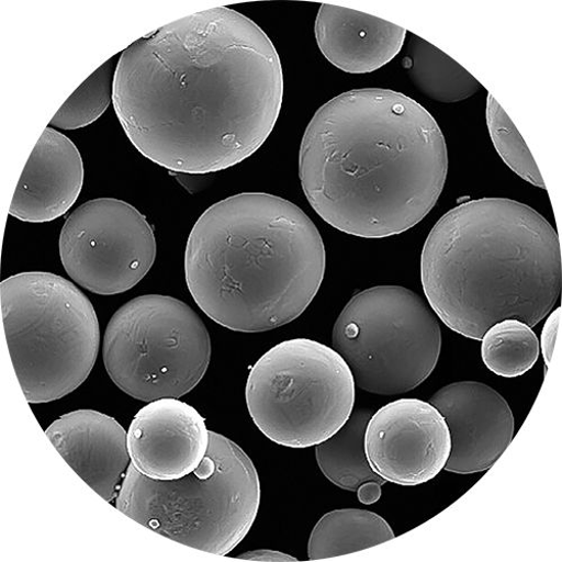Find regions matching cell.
<instances>
[{"label":"cell","mask_w":562,"mask_h":562,"mask_svg":"<svg viewBox=\"0 0 562 562\" xmlns=\"http://www.w3.org/2000/svg\"><path fill=\"white\" fill-rule=\"evenodd\" d=\"M403 67L417 90L431 101L451 104L475 95L480 81L419 36L412 35Z\"/></svg>","instance_id":"obj_18"},{"label":"cell","mask_w":562,"mask_h":562,"mask_svg":"<svg viewBox=\"0 0 562 562\" xmlns=\"http://www.w3.org/2000/svg\"><path fill=\"white\" fill-rule=\"evenodd\" d=\"M356 384L345 359L308 339L281 342L252 367L248 411L276 445L305 449L335 436L353 412Z\"/></svg>","instance_id":"obj_7"},{"label":"cell","mask_w":562,"mask_h":562,"mask_svg":"<svg viewBox=\"0 0 562 562\" xmlns=\"http://www.w3.org/2000/svg\"><path fill=\"white\" fill-rule=\"evenodd\" d=\"M561 326V307L557 308L554 312L550 314L548 317L542 335H541V349H542V356L543 360L546 362V372L550 366V362L552 360L557 338L559 336V330Z\"/></svg>","instance_id":"obj_23"},{"label":"cell","mask_w":562,"mask_h":562,"mask_svg":"<svg viewBox=\"0 0 562 562\" xmlns=\"http://www.w3.org/2000/svg\"><path fill=\"white\" fill-rule=\"evenodd\" d=\"M370 409H357L330 439L315 446L319 471L334 485L357 492L367 482H386L372 471L364 452V432Z\"/></svg>","instance_id":"obj_19"},{"label":"cell","mask_w":562,"mask_h":562,"mask_svg":"<svg viewBox=\"0 0 562 562\" xmlns=\"http://www.w3.org/2000/svg\"><path fill=\"white\" fill-rule=\"evenodd\" d=\"M382 486L383 484L378 482H367L362 484L357 491L359 502L364 505L379 502L382 497Z\"/></svg>","instance_id":"obj_25"},{"label":"cell","mask_w":562,"mask_h":562,"mask_svg":"<svg viewBox=\"0 0 562 562\" xmlns=\"http://www.w3.org/2000/svg\"><path fill=\"white\" fill-rule=\"evenodd\" d=\"M65 270L98 295L135 288L151 270L157 241L147 217L115 199L89 201L67 218L59 241Z\"/></svg>","instance_id":"obj_10"},{"label":"cell","mask_w":562,"mask_h":562,"mask_svg":"<svg viewBox=\"0 0 562 562\" xmlns=\"http://www.w3.org/2000/svg\"><path fill=\"white\" fill-rule=\"evenodd\" d=\"M540 342L532 327L514 318L496 323L482 339V358L497 376L517 379L533 368Z\"/></svg>","instance_id":"obj_20"},{"label":"cell","mask_w":562,"mask_h":562,"mask_svg":"<svg viewBox=\"0 0 562 562\" xmlns=\"http://www.w3.org/2000/svg\"><path fill=\"white\" fill-rule=\"evenodd\" d=\"M284 97L268 35L227 8L183 18L121 55L113 105L135 149L168 170L237 166L266 143Z\"/></svg>","instance_id":"obj_1"},{"label":"cell","mask_w":562,"mask_h":562,"mask_svg":"<svg viewBox=\"0 0 562 562\" xmlns=\"http://www.w3.org/2000/svg\"><path fill=\"white\" fill-rule=\"evenodd\" d=\"M321 234L295 204L265 193L234 195L194 225L184 251L199 307L234 333L261 334L299 318L325 274Z\"/></svg>","instance_id":"obj_3"},{"label":"cell","mask_w":562,"mask_h":562,"mask_svg":"<svg viewBox=\"0 0 562 562\" xmlns=\"http://www.w3.org/2000/svg\"><path fill=\"white\" fill-rule=\"evenodd\" d=\"M443 416L451 437L445 471L471 475L490 470L510 445L515 420L505 398L477 382H459L430 402Z\"/></svg>","instance_id":"obj_12"},{"label":"cell","mask_w":562,"mask_h":562,"mask_svg":"<svg viewBox=\"0 0 562 562\" xmlns=\"http://www.w3.org/2000/svg\"><path fill=\"white\" fill-rule=\"evenodd\" d=\"M420 279L438 317L482 341L493 325H538L561 293L557 231L536 210L506 199L454 207L435 225L420 257Z\"/></svg>","instance_id":"obj_4"},{"label":"cell","mask_w":562,"mask_h":562,"mask_svg":"<svg viewBox=\"0 0 562 562\" xmlns=\"http://www.w3.org/2000/svg\"><path fill=\"white\" fill-rule=\"evenodd\" d=\"M116 67L106 61L72 93L50 122V126L77 130L97 122L113 102Z\"/></svg>","instance_id":"obj_21"},{"label":"cell","mask_w":562,"mask_h":562,"mask_svg":"<svg viewBox=\"0 0 562 562\" xmlns=\"http://www.w3.org/2000/svg\"><path fill=\"white\" fill-rule=\"evenodd\" d=\"M238 558L249 561H297V559L291 554L274 550L249 551Z\"/></svg>","instance_id":"obj_24"},{"label":"cell","mask_w":562,"mask_h":562,"mask_svg":"<svg viewBox=\"0 0 562 562\" xmlns=\"http://www.w3.org/2000/svg\"><path fill=\"white\" fill-rule=\"evenodd\" d=\"M395 538L381 515L359 508L336 509L323 515L307 546L311 561L333 559L382 544Z\"/></svg>","instance_id":"obj_17"},{"label":"cell","mask_w":562,"mask_h":562,"mask_svg":"<svg viewBox=\"0 0 562 562\" xmlns=\"http://www.w3.org/2000/svg\"><path fill=\"white\" fill-rule=\"evenodd\" d=\"M364 452L372 471L386 483L418 486L445 471L451 452L450 431L431 403L398 400L369 418Z\"/></svg>","instance_id":"obj_11"},{"label":"cell","mask_w":562,"mask_h":562,"mask_svg":"<svg viewBox=\"0 0 562 562\" xmlns=\"http://www.w3.org/2000/svg\"><path fill=\"white\" fill-rule=\"evenodd\" d=\"M83 177V162L72 140L46 127L23 170L10 215L29 223L61 217L78 200Z\"/></svg>","instance_id":"obj_15"},{"label":"cell","mask_w":562,"mask_h":562,"mask_svg":"<svg viewBox=\"0 0 562 562\" xmlns=\"http://www.w3.org/2000/svg\"><path fill=\"white\" fill-rule=\"evenodd\" d=\"M333 345L358 389L394 396L431 376L442 336L434 310L417 294L378 286L358 293L346 305L335 324Z\"/></svg>","instance_id":"obj_8"},{"label":"cell","mask_w":562,"mask_h":562,"mask_svg":"<svg viewBox=\"0 0 562 562\" xmlns=\"http://www.w3.org/2000/svg\"><path fill=\"white\" fill-rule=\"evenodd\" d=\"M210 442L204 417L177 398L154 401L140 408L127 432L131 464L157 482L178 481L195 472Z\"/></svg>","instance_id":"obj_13"},{"label":"cell","mask_w":562,"mask_h":562,"mask_svg":"<svg viewBox=\"0 0 562 562\" xmlns=\"http://www.w3.org/2000/svg\"><path fill=\"white\" fill-rule=\"evenodd\" d=\"M260 499L252 460L237 443L211 431L203 462L181 480L151 481L131 464L115 507L162 537L226 555L251 530Z\"/></svg>","instance_id":"obj_5"},{"label":"cell","mask_w":562,"mask_h":562,"mask_svg":"<svg viewBox=\"0 0 562 562\" xmlns=\"http://www.w3.org/2000/svg\"><path fill=\"white\" fill-rule=\"evenodd\" d=\"M45 435L90 488L109 503L117 498L131 458L127 432L115 418L78 409L55 420Z\"/></svg>","instance_id":"obj_14"},{"label":"cell","mask_w":562,"mask_h":562,"mask_svg":"<svg viewBox=\"0 0 562 562\" xmlns=\"http://www.w3.org/2000/svg\"><path fill=\"white\" fill-rule=\"evenodd\" d=\"M315 37L327 61L345 72L364 75L383 68L402 52L406 31L379 18L323 4Z\"/></svg>","instance_id":"obj_16"},{"label":"cell","mask_w":562,"mask_h":562,"mask_svg":"<svg viewBox=\"0 0 562 562\" xmlns=\"http://www.w3.org/2000/svg\"><path fill=\"white\" fill-rule=\"evenodd\" d=\"M448 175L435 117L404 93L356 89L324 104L301 145L303 192L323 221L363 239L398 236L432 211Z\"/></svg>","instance_id":"obj_2"},{"label":"cell","mask_w":562,"mask_h":562,"mask_svg":"<svg viewBox=\"0 0 562 562\" xmlns=\"http://www.w3.org/2000/svg\"><path fill=\"white\" fill-rule=\"evenodd\" d=\"M4 330L18 380L30 404L79 389L95 366L101 330L95 308L71 281L23 272L2 283Z\"/></svg>","instance_id":"obj_6"},{"label":"cell","mask_w":562,"mask_h":562,"mask_svg":"<svg viewBox=\"0 0 562 562\" xmlns=\"http://www.w3.org/2000/svg\"><path fill=\"white\" fill-rule=\"evenodd\" d=\"M486 120L494 147L503 161L522 179L538 189L546 190L541 173L524 137L491 93L487 98Z\"/></svg>","instance_id":"obj_22"},{"label":"cell","mask_w":562,"mask_h":562,"mask_svg":"<svg viewBox=\"0 0 562 562\" xmlns=\"http://www.w3.org/2000/svg\"><path fill=\"white\" fill-rule=\"evenodd\" d=\"M211 356V337L200 315L162 295L123 305L111 318L103 344L113 383L148 403L191 393L204 379Z\"/></svg>","instance_id":"obj_9"}]
</instances>
